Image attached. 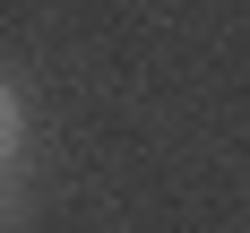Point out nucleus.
Segmentation results:
<instances>
[{"mask_svg":"<svg viewBox=\"0 0 250 233\" xmlns=\"http://www.w3.org/2000/svg\"><path fill=\"white\" fill-rule=\"evenodd\" d=\"M18 129H26V112H18V95L0 86V164H9V147H18Z\"/></svg>","mask_w":250,"mask_h":233,"instance_id":"1","label":"nucleus"}]
</instances>
